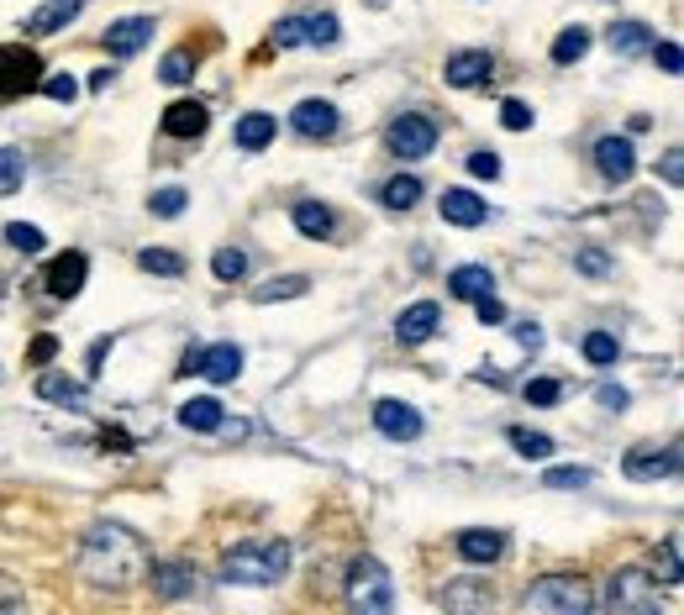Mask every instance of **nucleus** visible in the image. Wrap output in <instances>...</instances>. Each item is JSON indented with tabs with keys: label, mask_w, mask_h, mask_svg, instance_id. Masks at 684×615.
Returning a JSON list of instances; mask_svg holds the SVG:
<instances>
[{
	"label": "nucleus",
	"mask_w": 684,
	"mask_h": 615,
	"mask_svg": "<svg viewBox=\"0 0 684 615\" xmlns=\"http://www.w3.org/2000/svg\"><path fill=\"white\" fill-rule=\"evenodd\" d=\"M74 568H80V579L95 589H132L148 579L153 568V553L148 542L137 536V531L117 527V521H100V527L85 531V542H80V553H74Z\"/></svg>",
	"instance_id": "obj_1"
},
{
	"label": "nucleus",
	"mask_w": 684,
	"mask_h": 615,
	"mask_svg": "<svg viewBox=\"0 0 684 615\" xmlns=\"http://www.w3.org/2000/svg\"><path fill=\"white\" fill-rule=\"evenodd\" d=\"M290 574V542L268 536V542H238L221 553V579L248 589H268Z\"/></svg>",
	"instance_id": "obj_2"
},
{
	"label": "nucleus",
	"mask_w": 684,
	"mask_h": 615,
	"mask_svg": "<svg viewBox=\"0 0 684 615\" xmlns=\"http://www.w3.org/2000/svg\"><path fill=\"white\" fill-rule=\"evenodd\" d=\"M348 611L353 615H395V584L380 557H353L348 568Z\"/></svg>",
	"instance_id": "obj_3"
},
{
	"label": "nucleus",
	"mask_w": 684,
	"mask_h": 615,
	"mask_svg": "<svg viewBox=\"0 0 684 615\" xmlns=\"http://www.w3.org/2000/svg\"><path fill=\"white\" fill-rule=\"evenodd\" d=\"M532 600L542 615H596V589L579 574H548V579H537Z\"/></svg>",
	"instance_id": "obj_4"
},
{
	"label": "nucleus",
	"mask_w": 684,
	"mask_h": 615,
	"mask_svg": "<svg viewBox=\"0 0 684 615\" xmlns=\"http://www.w3.org/2000/svg\"><path fill=\"white\" fill-rule=\"evenodd\" d=\"M611 615H663L648 568H616L611 574Z\"/></svg>",
	"instance_id": "obj_5"
},
{
	"label": "nucleus",
	"mask_w": 684,
	"mask_h": 615,
	"mask_svg": "<svg viewBox=\"0 0 684 615\" xmlns=\"http://www.w3.org/2000/svg\"><path fill=\"white\" fill-rule=\"evenodd\" d=\"M385 147L395 153V158H411V164H417V158H432V147H437V121L406 111V117L389 121Z\"/></svg>",
	"instance_id": "obj_6"
},
{
	"label": "nucleus",
	"mask_w": 684,
	"mask_h": 615,
	"mask_svg": "<svg viewBox=\"0 0 684 615\" xmlns=\"http://www.w3.org/2000/svg\"><path fill=\"white\" fill-rule=\"evenodd\" d=\"M622 473L637 479V484H658V479L680 473V447H674V442H663V447H658V442H637V447H626Z\"/></svg>",
	"instance_id": "obj_7"
},
{
	"label": "nucleus",
	"mask_w": 684,
	"mask_h": 615,
	"mask_svg": "<svg viewBox=\"0 0 684 615\" xmlns=\"http://www.w3.org/2000/svg\"><path fill=\"white\" fill-rule=\"evenodd\" d=\"M443 605L447 615H495V589L469 574V579H453L443 589Z\"/></svg>",
	"instance_id": "obj_8"
},
{
	"label": "nucleus",
	"mask_w": 684,
	"mask_h": 615,
	"mask_svg": "<svg viewBox=\"0 0 684 615\" xmlns=\"http://www.w3.org/2000/svg\"><path fill=\"white\" fill-rule=\"evenodd\" d=\"M495 74V59L484 53V48H464V53H447V63H443V80L453 89H475V85H484Z\"/></svg>",
	"instance_id": "obj_9"
},
{
	"label": "nucleus",
	"mask_w": 684,
	"mask_h": 615,
	"mask_svg": "<svg viewBox=\"0 0 684 615\" xmlns=\"http://www.w3.org/2000/svg\"><path fill=\"white\" fill-rule=\"evenodd\" d=\"M290 121H296V132L305 137V143H327V137H337V106L332 100H300L296 111H290Z\"/></svg>",
	"instance_id": "obj_10"
},
{
	"label": "nucleus",
	"mask_w": 684,
	"mask_h": 615,
	"mask_svg": "<svg viewBox=\"0 0 684 615\" xmlns=\"http://www.w3.org/2000/svg\"><path fill=\"white\" fill-rule=\"evenodd\" d=\"M437 326H443V305H437V300H417V305L400 311L395 337H400L406 348H417V342H427V337H437Z\"/></svg>",
	"instance_id": "obj_11"
},
{
	"label": "nucleus",
	"mask_w": 684,
	"mask_h": 615,
	"mask_svg": "<svg viewBox=\"0 0 684 615\" xmlns=\"http://www.w3.org/2000/svg\"><path fill=\"white\" fill-rule=\"evenodd\" d=\"M596 169L611 179V184H626V179L637 174V147H632V137H600Z\"/></svg>",
	"instance_id": "obj_12"
},
{
	"label": "nucleus",
	"mask_w": 684,
	"mask_h": 615,
	"mask_svg": "<svg viewBox=\"0 0 684 615\" xmlns=\"http://www.w3.org/2000/svg\"><path fill=\"white\" fill-rule=\"evenodd\" d=\"M153 43V16H121L117 27L106 32V53L111 59H132Z\"/></svg>",
	"instance_id": "obj_13"
},
{
	"label": "nucleus",
	"mask_w": 684,
	"mask_h": 615,
	"mask_svg": "<svg viewBox=\"0 0 684 615\" xmlns=\"http://www.w3.org/2000/svg\"><path fill=\"white\" fill-rule=\"evenodd\" d=\"M5 74H0V100H11V95H22L43 80V59L37 53H22V48H5Z\"/></svg>",
	"instance_id": "obj_14"
},
{
	"label": "nucleus",
	"mask_w": 684,
	"mask_h": 615,
	"mask_svg": "<svg viewBox=\"0 0 684 615\" xmlns=\"http://www.w3.org/2000/svg\"><path fill=\"white\" fill-rule=\"evenodd\" d=\"M85 274H89V258H85V253H59V258L48 264V294H59V300H74V294L85 290Z\"/></svg>",
	"instance_id": "obj_15"
},
{
	"label": "nucleus",
	"mask_w": 684,
	"mask_h": 615,
	"mask_svg": "<svg viewBox=\"0 0 684 615\" xmlns=\"http://www.w3.org/2000/svg\"><path fill=\"white\" fill-rule=\"evenodd\" d=\"M374 426H380L389 442L421 437V415L406 406V400H380V406H374Z\"/></svg>",
	"instance_id": "obj_16"
},
{
	"label": "nucleus",
	"mask_w": 684,
	"mask_h": 615,
	"mask_svg": "<svg viewBox=\"0 0 684 615\" xmlns=\"http://www.w3.org/2000/svg\"><path fill=\"white\" fill-rule=\"evenodd\" d=\"M195 374H206L211 384H232L242 374V348H238V342H216V348H201Z\"/></svg>",
	"instance_id": "obj_17"
},
{
	"label": "nucleus",
	"mask_w": 684,
	"mask_h": 615,
	"mask_svg": "<svg viewBox=\"0 0 684 615\" xmlns=\"http://www.w3.org/2000/svg\"><path fill=\"white\" fill-rule=\"evenodd\" d=\"M80 11H85L80 0H43L27 16V32L32 37H53V32H63L69 22H80Z\"/></svg>",
	"instance_id": "obj_18"
},
{
	"label": "nucleus",
	"mask_w": 684,
	"mask_h": 615,
	"mask_svg": "<svg viewBox=\"0 0 684 615\" xmlns=\"http://www.w3.org/2000/svg\"><path fill=\"white\" fill-rule=\"evenodd\" d=\"M37 400H43V406H63V410H85L89 389L80 379H69V374H43V379H37Z\"/></svg>",
	"instance_id": "obj_19"
},
{
	"label": "nucleus",
	"mask_w": 684,
	"mask_h": 615,
	"mask_svg": "<svg viewBox=\"0 0 684 615\" xmlns=\"http://www.w3.org/2000/svg\"><path fill=\"white\" fill-rule=\"evenodd\" d=\"M206 126H211V111L201 100H175V106L164 111V132H169V137H201Z\"/></svg>",
	"instance_id": "obj_20"
},
{
	"label": "nucleus",
	"mask_w": 684,
	"mask_h": 615,
	"mask_svg": "<svg viewBox=\"0 0 684 615\" xmlns=\"http://www.w3.org/2000/svg\"><path fill=\"white\" fill-rule=\"evenodd\" d=\"M501 553H506V536H501V531H490V527L458 531V557H464V563H495Z\"/></svg>",
	"instance_id": "obj_21"
},
{
	"label": "nucleus",
	"mask_w": 684,
	"mask_h": 615,
	"mask_svg": "<svg viewBox=\"0 0 684 615\" xmlns=\"http://www.w3.org/2000/svg\"><path fill=\"white\" fill-rule=\"evenodd\" d=\"M221 421H227V410H221L216 395H195V400L179 406V426L184 432H221Z\"/></svg>",
	"instance_id": "obj_22"
},
{
	"label": "nucleus",
	"mask_w": 684,
	"mask_h": 615,
	"mask_svg": "<svg viewBox=\"0 0 684 615\" xmlns=\"http://www.w3.org/2000/svg\"><path fill=\"white\" fill-rule=\"evenodd\" d=\"M484 216H490V205L475 190H447L443 195V221H453V227H479Z\"/></svg>",
	"instance_id": "obj_23"
},
{
	"label": "nucleus",
	"mask_w": 684,
	"mask_h": 615,
	"mask_svg": "<svg viewBox=\"0 0 684 615\" xmlns=\"http://www.w3.org/2000/svg\"><path fill=\"white\" fill-rule=\"evenodd\" d=\"M447 290L458 294V300H484V294H495V274L484 264H458L447 274Z\"/></svg>",
	"instance_id": "obj_24"
},
{
	"label": "nucleus",
	"mask_w": 684,
	"mask_h": 615,
	"mask_svg": "<svg viewBox=\"0 0 684 615\" xmlns=\"http://www.w3.org/2000/svg\"><path fill=\"white\" fill-rule=\"evenodd\" d=\"M153 589H158V600H184L190 589H195V574L184 568V563H158V568H148Z\"/></svg>",
	"instance_id": "obj_25"
},
{
	"label": "nucleus",
	"mask_w": 684,
	"mask_h": 615,
	"mask_svg": "<svg viewBox=\"0 0 684 615\" xmlns=\"http://www.w3.org/2000/svg\"><path fill=\"white\" fill-rule=\"evenodd\" d=\"M274 132H279V126H274L268 111H248V117L238 121V132H232V143H238L242 153H259V147L274 143Z\"/></svg>",
	"instance_id": "obj_26"
},
{
	"label": "nucleus",
	"mask_w": 684,
	"mask_h": 615,
	"mask_svg": "<svg viewBox=\"0 0 684 615\" xmlns=\"http://www.w3.org/2000/svg\"><path fill=\"white\" fill-rule=\"evenodd\" d=\"M605 43H611V53L632 59V53H648V48H653V32L643 27V22H616V27L605 32Z\"/></svg>",
	"instance_id": "obj_27"
},
{
	"label": "nucleus",
	"mask_w": 684,
	"mask_h": 615,
	"mask_svg": "<svg viewBox=\"0 0 684 615\" xmlns=\"http://www.w3.org/2000/svg\"><path fill=\"white\" fill-rule=\"evenodd\" d=\"M290 221H296L300 237H316V242H322V237H332V210L322 201H300L296 210H290Z\"/></svg>",
	"instance_id": "obj_28"
},
{
	"label": "nucleus",
	"mask_w": 684,
	"mask_h": 615,
	"mask_svg": "<svg viewBox=\"0 0 684 615\" xmlns=\"http://www.w3.org/2000/svg\"><path fill=\"white\" fill-rule=\"evenodd\" d=\"M380 201H385V210H411V205L421 201V179L417 174H395L380 190Z\"/></svg>",
	"instance_id": "obj_29"
},
{
	"label": "nucleus",
	"mask_w": 684,
	"mask_h": 615,
	"mask_svg": "<svg viewBox=\"0 0 684 615\" xmlns=\"http://www.w3.org/2000/svg\"><path fill=\"white\" fill-rule=\"evenodd\" d=\"M137 268H143V274H158V279H179V274H184V258L169 253V248H143V253H137Z\"/></svg>",
	"instance_id": "obj_30"
},
{
	"label": "nucleus",
	"mask_w": 684,
	"mask_h": 615,
	"mask_svg": "<svg viewBox=\"0 0 684 615\" xmlns=\"http://www.w3.org/2000/svg\"><path fill=\"white\" fill-rule=\"evenodd\" d=\"M590 53V32L585 27H564L553 37V63H579Z\"/></svg>",
	"instance_id": "obj_31"
},
{
	"label": "nucleus",
	"mask_w": 684,
	"mask_h": 615,
	"mask_svg": "<svg viewBox=\"0 0 684 615\" xmlns=\"http://www.w3.org/2000/svg\"><path fill=\"white\" fill-rule=\"evenodd\" d=\"M158 80H164V85H190V80H195V53H190V48H175V53H164V69H158Z\"/></svg>",
	"instance_id": "obj_32"
},
{
	"label": "nucleus",
	"mask_w": 684,
	"mask_h": 615,
	"mask_svg": "<svg viewBox=\"0 0 684 615\" xmlns=\"http://www.w3.org/2000/svg\"><path fill=\"white\" fill-rule=\"evenodd\" d=\"M211 274H216L221 285H238L242 274H248V253H242V248H216V258H211Z\"/></svg>",
	"instance_id": "obj_33"
},
{
	"label": "nucleus",
	"mask_w": 684,
	"mask_h": 615,
	"mask_svg": "<svg viewBox=\"0 0 684 615\" xmlns=\"http://www.w3.org/2000/svg\"><path fill=\"white\" fill-rule=\"evenodd\" d=\"M506 437H511V447H516L521 458H537V463H542V458H553V437H542V432H527V426H511Z\"/></svg>",
	"instance_id": "obj_34"
},
{
	"label": "nucleus",
	"mask_w": 684,
	"mask_h": 615,
	"mask_svg": "<svg viewBox=\"0 0 684 615\" xmlns=\"http://www.w3.org/2000/svg\"><path fill=\"white\" fill-rule=\"evenodd\" d=\"M648 579H653V584H680V579H684V568H680V542H674V536H669V542H663V553L653 557V574H648Z\"/></svg>",
	"instance_id": "obj_35"
},
{
	"label": "nucleus",
	"mask_w": 684,
	"mask_h": 615,
	"mask_svg": "<svg viewBox=\"0 0 684 615\" xmlns=\"http://www.w3.org/2000/svg\"><path fill=\"white\" fill-rule=\"evenodd\" d=\"M596 484V469H548L542 473V490H590Z\"/></svg>",
	"instance_id": "obj_36"
},
{
	"label": "nucleus",
	"mask_w": 684,
	"mask_h": 615,
	"mask_svg": "<svg viewBox=\"0 0 684 615\" xmlns=\"http://www.w3.org/2000/svg\"><path fill=\"white\" fill-rule=\"evenodd\" d=\"M305 290H311V279L290 274V279H279V285H259V290H253V300H259V305H274V300H300Z\"/></svg>",
	"instance_id": "obj_37"
},
{
	"label": "nucleus",
	"mask_w": 684,
	"mask_h": 615,
	"mask_svg": "<svg viewBox=\"0 0 684 615\" xmlns=\"http://www.w3.org/2000/svg\"><path fill=\"white\" fill-rule=\"evenodd\" d=\"M616 358H622V348H616V337H611V331H590V337H585V363L611 369Z\"/></svg>",
	"instance_id": "obj_38"
},
{
	"label": "nucleus",
	"mask_w": 684,
	"mask_h": 615,
	"mask_svg": "<svg viewBox=\"0 0 684 615\" xmlns=\"http://www.w3.org/2000/svg\"><path fill=\"white\" fill-rule=\"evenodd\" d=\"M5 242H11L16 253H43V248H48L43 227H32V221H11V227H5Z\"/></svg>",
	"instance_id": "obj_39"
},
{
	"label": "nucleus",
	"mask_w": 684,
	"mask_h": 615,
	"mask_svg": "<svg viewBox=\"0 0 684 615\" xmlns=\"http://www.w3.org/2000/svg\"><path fill=\"white\" fill-rule=\"evenodd\" d=\"M343 37V27H337V16L332 11H316V16H305V43H316V48H332Z\"/></svg>",
	"instance_id": "obj_40"
},
{
	"label": "nucleus",
	"mask_w": 684,
	"mask_h": 615,
	"mask_svg": "<svg viewBox=\"0 0 684 615\" xmlns=\"http://www.w3.org/2000/svg\"><path fill=\"white\" fill-rule=\"evenodd\" d=\"M22 174H27L22 153H16V147H0V195H16V190H22Z\"/></svg>",
	"instance_id": "obj_41"
},
{
	"label": "nucleus",
	"mask_w": 684,
	"mask_h": 615,
	"mask_svg": "<svg viewBox=\"0 0 684 615\" xmlns=\"http://www.w3.org/2000/svg\"><path fill=\"white\" fill-rule=\"evenodd\" d=\"M153 216H164V221H175V216H184V205H190V195L179 190V184H164V190H153Z\"/></svg>",
	"instance_id": "obj_42"
},
{
	"label": "nucleus",
	"mask_w": 684,
	"mask_h": 615,
	"mask_svg": "<svg viewBox=\"0 0 684 615\" xmlns=\"http://www.w3.org/2000/svg\"><path fill=\"white\" fill-rule=\"evenodd\" d=\"M0 615H27V589L11 574H0Z\"/></svg>",
	"instance_id": "obj_43"
},
{
	"label": "nucleus",
	"mask_w": 684,
	"mask_h": 615,
	"mask_svg": "<svg viewBox=\"0 0 684 615\" xmlns=\"http://www.w3.org/2000/svg\"><path fill=\"white\" fill-rule=\"evenodd\" d=\"M574 268L590 274V279H605V274H611V253H600V248H579V253H574Z\"/></svg>",
	"instance_id": "obj_44"
},
{
	"label": "nucleus",
	"mask_w": 684,
	"mask_h": 615,
	"mask_svg": "<svg viewBox=\"0 0 684 615\" xmlns=\"http://www.w3.org/2000/svg\"><path fill=\"white\" fill-rule=\"evenodd\" d=\"M43 89H48V100H59V106H74V100H80V80H74V74H53V80H43Z\"/></svg>",
	"instance_id": "obj_45"
},
{
	"label": "nucleus",
	"mask_w": 684,
	"mask_h": 615,
	"mask_svg": "<svg viewBox=\"0 0 684 615\" xmlns=\"http://www.w3.org/2000/svg\"><path fill=\"white\" fill-rule=\"evenodd\" d=\"M300 43H305V16H285L274 27V48H300Z\"/></svg>",
	"instance_id": "obj_46"
},
{
	"label": "nucleus",
	"mask_w": 684,
	"mask_h": 615,
	"mask_svg": "<svg viewBox=\"0 0 684 615\" xmlns=\"http://www.w3.org/2000/svg\"><path fill=\"white\" fill-rule=\"evenodd\" d=\"M559 379H532L527 384V406H537V410H548V406H559Z\"/></svg>",
	"instance_id": "obj_47"
},
{
	"label": "nucleus",
	"mask_w": 684,
	"mask_h": 615,
	"mask_svg": "<svg viewBox=\"0 0 684 615\" xmlns=\"http://www.w3.org/2000/svg\"><path fill=\"white\" fill-rule=\"evenodd\" d=\"M532 106H527V100H506V106H501V121H506V132H527V126H532Z\"/></svg>",
	"instance_id": "obj_48"
},
{
	"label": "nucleus",
	"mask_w": 684,
	"mask_h": 615,
	"mask_svg": "<svg viewBox=\"0 0 684 615\" xmlns=\"http://www.w3.org/2000/svg\"><path fill=\"white\" fill-rule=\"evenodd\" d=\"M648 53H653V63H658V69H663V74H680V69H684V53H680V43H653Z\"/></svg>",
	"instance_id": "obj_49"
},
{
	"label": "nucleus",
	"mask_w": 684,
	"mask_h": 615,
	"mask_svg": "<svg viewBox=\"0 0 684 615\" xmlns=\"http://www.w3.org/2000/svg\"><path fill=\"white\" fill-rule=\"evenodd\" d=\"M469 174L475 179H501V158H495L490 147H479V153H469Z\"/></svg>",
	"instance_id": "obj_50"
},
{
	"label": "nucleus",
	"mask_w": 684,
	"mask_h": 615,
	"mask_svg": "<svg viewBox=\"0 0 684 615\" xmlns=\"http://www.w3.org/2000/svg\"><path fill=\"white\" fill-rule=\"evenodd\" d=\"M479 305V322L484 326H506V305L495 300V294H484V300H475Z\"/></svg>",
	"instance_id": "obj_51"
},
{
	"label": "nucleus",
	"mask_w": 684,
	"mask_h": 615,
	"mask_svg": "<svg viewBox=\"0 0 684 615\" xmlns=\"http://www.w3.org/2000/svg\"><path fill=\"white\" fill-rule=\"evenodd\" d=\"M596 400H600L605 410H611V415H622V410H626V389H622V384H600Z\"/></svg>",
	"instance_id": "obj_52"
},
{
	"label": "nucleus",
	"mask_w": 684,
	"mask_h": 615,
	"mask_svg": "<svg viewBox=\"0 0 684 615\" xmlns=\"http://www.w3.org/2000/svg\"><path fill=\"white\" fill-rule=\"evenodd\" d=\"M106 352H111V337H95V342H89V379H100V369H106Z\"/></svg>",
	"instance_id": "obj_53"
},
{
	"label": "nucleus",
	"mask_w": 684,
	"mask_h": 615,
	"mask_svg": "<svg viewBox=\"0 0 684 615\" xmlns=\"http://www.w3.org/2000/svg\"><path fill=\"white\" fill-rule=\"evenodd\" d=\"M663 179H669V184H680V179H684V153H680V147H669V153H663Z\"/></svg>",
	"instance_id": "obj_54"
},
{
	"label": "nucleus",
	"mask_w": 684,
	"mask_h": 615,
	"mask_svg": "<svg viewBox=\"0 0 684 615\" xmlns=\"http://www.w3.org/2000/svg\"><path fill=\"white\" fill-rule=\"evenodd\" d=\"M53 352H59V337H37V342L27 348V358H32V363H48Z\"/></svg>",
	"instance_id": "obj_55"
},
{
	"label": "nucleus",
	"mask_w": 684,
	"mask_h": 615,
	"mask_svg": "<svg viewBox=\"0 0 684 615\" xmlns=\"http://www.w3.org/2000/svg\"><path fill=\"white\" fill-rule=\"evenodd\" d=\"M100 442H106V453H132V437H127V432H111V426L100 432Z\"/></svg>",
	"instance_id": "obj_56"
},
{
	"label": "nucleus",
	"mask_w": 684,
	"mask_h": 615,
	"mask_svg": "<svg viewBox=\"0 0 684 615\" xmlns=\"http://www.w3.org/2000/svg\"><path fill=\"white\" fill-rule=\"evenodd\" d=\"M516 342H521V348H542V331H537V326H516Z\"/></svg>",
	"instance_id": "obj_57"
},
{
	"label": "nucleus",
	"mask_w": 684,
	"mask_h": 615,
	"mask_svg": "<svg viewBox=\"0 0 684 615\" xmlns=\"http://www.w3.org/2000/svg\"><path fill=\"white\" fill-rule=\"evenodd\" d=\"M0 59H5V48H0Z\"/></svg>",
	"instance_id": "obj_58"
}]
</instances>
